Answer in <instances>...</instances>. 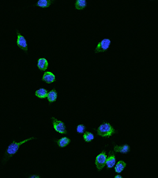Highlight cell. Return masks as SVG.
Instances as JSON below:
<instances>
[{"mask_svg":"<svg viewBox=\"0 0 158 178\" xmlns=\"http://www.w3.org/2000/svg\"><path fill=\"white\" fill-rule=\"evenodd\" d=\"M126 163L125 161H119L118 162H117V164H115V166H114L115 167V172L116 173H122V171L126 168Z\"/></svg>","mask_w":158,"mask_h":178,"instance_id":"13","label":"cell"},{"mask_svg":"<svg viewBox=\"0 0 158 178\" xmlns=\"http://www.w3.org/2000/svg\"><path fill=\"white\" fill-rule=\"evenodd\" d=\"M115 164H116V158H115V153L111 150V151L109 152L108 156H107L105 165H107V168L108 169H112V167L115 166Z\"/></svg>","mask_w":158,"mask_h":178,"instance_id":"7","label":"cell"},{"mask_svg":"<svg viewBox=\"0 0 158 178\" xmlns=\"http://www.w3.org/2000/svg\"><path fill=\"white\" fill-rule=\"evenodd\" d=\"M130 150V147L128 144H124L123 146H117L115 145L114 147V151L116 153H122V154H127Z\"/></svg>","mask_w":158,"mask_h":178,"instance_id":"9","label":"cell"},{"mask_svg":"<svg viewBox=\"0 0 158 178\" xmlns=\"http://www.w3.org/2000/svg\"><path fill=\"white\" fill-rule=\"evenodd\" d=\"M35 95L40 99H44L47 98V96H48V90H45L44 88H40L39 90H37L35 92Z\"/></svg>","mask_w":158,"mask_h":178,"instance_id":"15","label":"cell"},{"mask_svg":"<svg viewBox=\"0 0 158 178\" xmlns=\"http://www.w3.org/2000/svg\"><path fill=\"white\" fill-rule=\"evenodd\" d=\"M52 124H53L54 129H55V132H58V133L63 134V135L67 133L66 125L63 121L57 120V119L55 118V117H52Z\"/></svg>","mask_w":158,"mask_h":178,"instance_id":"3","label":"cell"},{"mask_svg":"<svg viewBox=\"0 0 158 178\" xmlns=\"http://www.w3.org/2000/svg\"><path fill=\"white\" fill-rule=\"evenodd\" d=\"M114 178H123V177L121 176V175H116Z\"/></svg>","mask_w":158,"mask_h":178,"instance_id":"20","label":"cell"},{"mask_svg":"<svg viewBox=\"0 0 158 178\" xmlns=\"http://www.w3.org/2000/svg\"><path fill=\"white\" fill-rule=\"evenodd\" d=\"M42 81L47 82L48 84L53 83L54 82H55V75L52 72L45 71L42 78Z\"/></svg>","mask_w":158,"mask_h":178,"instance_id":"8","label":"cell"},{"mask_svg":"<svg viewBox=\"0 0 158 178\" xmlns=\"http://www.w3.org/2000/svg\"><path fill=\"white\" fill-rule=\"evenodd\" d=\"M57 97H58V93L57 91L55 90V89H53L51 91L48 92V96H47V98L48 101L49 103H52V102H55L57 100Z\"/></svg>","mask_w":158,"mask_h":178,"instance_id":"12","label":"cell"},{"mask_svg":"<svg viewBox=\"0 0 158 178\" xmlns=\"http://www.w3.org/2000/svg\"><path fill=\"white\" fill-rule=\"evenodd\" d=\"M55 143L58 144V146L61 148H64L67 146H68L70 143V139L67 137H63L59 139H55Z\"/></svg>","mask_w":158,"mask_h":178,"instance_id":"11","label":"cell"},{"mask_svg":"<svg viewBox=\"0 0 158 178\" xmlns=\"http://www.w3.org/2000/svg\"><path fill=\"white\" fill-rule=\"evenodd\" d=\"M37 67L41 71H45L48 67V62L46 59L40 58L37 61Z\"/></svg>","mask_w":158,"mask_h":178,"instance_id":"10","label":"cell"},{"mask_svg":"<svg viewBox=\"0 0 158 178\" xmlns=\"http://www.w3.org/2000/svg\"><path fill=\"white\" fill-rule=\"evenodd\" d=\"M85 129H86V127L84 124H78L77 126L76 131L78 134H84L85 132Z\"/></svg>","mask_w":158,"mask_h":178,"instance_id":"18","label":"cell"},{"mask_svg":"<svg viewBox=\"0 0 158 178\" xmlns=\"http://www.w3.org/2000/svg\"><path fill=\"white\" fill-rule=\"evenodd\" d=\"M83 139L85 143H90V142L94 139V135H93V134H92L91 132H85V133L83 134Z\"/></svg>","mask_w":158,"mask_h":178,"instance_id":"17","label":"cell"},{"mask_svg":"<svg viewBox=\"0 0 158 178\" xmlns=\"http://www.w3.org/2000/svg\"><path fill=\"white\" fill-rule=\"evenodd\" d=\"M17 35H18V38H17V45L22 49V50L25 51V52H28V44H27L26 40H25V37L22 36V34H20L18 31H17Z\"/></svg>","mask_w":158,"mask_h":178,"instance_id":"6","label":"cell"},{"mask_svg":"<svg viewBox=\"0 0 158 178\" xmlns=\"http://www.w3.org/2000/svg\"><path fill=\"white\" fill-rule=\"evenodd\" d=\"M74 6L77 10H84L87 6V1L86 0H76Z\"/></svg>","mask_w":158,"mask_h":178,"instance_id":"16","label":"cell"},{"mask_svg":"<svg viewBox=\"0 0 158 178\" xmlns=\"http://www.w3.org/2000/svg\"><path fill=\"white\" fill-rule=\"evenodd\" d=\"M107 154L105 152V150H102V152L100 154H99L98 155L96 158L95 160V165L97 166V170L99 171L102 170L104 167L105 163H106V159H107Z\"/></svg>","mask_w":158,"mask_h":178,"instance_id":"4","label":"cell"},{"mask_svg":"<svg viewBox=\"0 0 158 178\" xmlns=\"http://www.w3.org/2000/svg\"><path fill=\"white\" fill-rule=\"evenodd\" d=\"M97 135H100V136L104 137V138H109V137L112 136L114 134L116 133L117 131L109 123L104 122L97 128Z\"/></svg>","mask_w":158,"mask_h":178,"instance_id":"1","label":"cell"},{"mask_svg":"<svg viewBox=\"0 0 158 178\" xmlns=\"http://www.w3.org/2000/svg\"><path fill=\"white\" fill-rule=\"evenodd\" d=\"M34 139H35V137H30V138L26 139L23 140V141L20 142V143H18V142H16V141L12 142V143L9 145L8 147H7V152H6V158H5L6 160H8L9 158H11L12 156H13L15 154L18 153V151L19 148H20V147L22 146V145H23L24 143H27V142L30 141V140Z\"/></svg>","mask_w":158,"mask_h":178,"instance_id":"2","label":"cell"},{"mask_svg":"<svg viewBox=\"0 0 158 178\" xmlns=\"http://www.w3.org/2000/svg\"><path fill=\"white\" fill-rule=\"evenodd\" d=\"M29 178H40V177L39 176H37V175H32Z\"/></svg>","mask_w":158,"mask_h":178,"instance_id":"19","label":"cell"},{"mask_svg":"<svg viewBox=\"0 0 158 178\" xmlns=\"http://www.w3.org/2000/svg\"><path fill=\"white\" fill-rule=\"evenodd\" d=\"M111 45V40L109 39H103L101 41L98 43L97 48L95 49V53H100V52H104L109 48Z\"/></svg>","mask_w":158,"mask_h":178,"instance_id":"5","label":"cell"},{"mask_svg":"<svg viewBox=\"0 0 158 178\" xmlns=\"http://www.w3.org/2000/svg\"><path fill=\"white\" fill-rule=\"evenodd\" d=\"M53 3V0H39L37 3V6L39 7H41V8H48Z\"/></svg>","mask_w":158,"mask_h":178,"instance_id":"14","label":"cell"}]
</instances>
